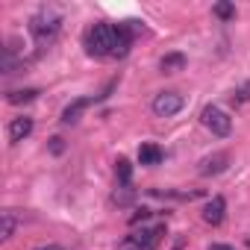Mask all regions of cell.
<instances>
[{
	"label": "cell",
	"instance_id": "obj_9",
	"mask_svg": "<svg viewBox=\"0 0 250 250\" xmlns=\"http://www.w3.org/2000/svg\"><path fill=\"white\" fill-rule=\"evenodd\" d=\"M186 65H188V59L183 53H165L159 59V71L162 74H180V71H186Z\"/></svg>",
	"mask_w": 250,
	"mask_h": 250
},
{
	"label": "cell",
	"instance_id": "obj_18",
	"mask_svg": "<svg viewBox=\"0 0 250 250\" xmlns=\"http://www.w3.org/2000/svg\"><path fill=\"white\" fill-rule=\"evenodd\" d=\"M147 218H150V209L142 206V209H136V215H130V224L136 227V224H142V221H147Z\"/></svg>",
	"mask_w": 250,
	"mask_h": 250
},
{
	"label": "cell",
	"instance_id": "obj_1",
	"mask_svg": "<svg viewBox=\"0 0 250 250\" xmlns=\"http://www.w3.org/2000/svg\"><path fill=\"white\" fill-rule=\"evenodd\" d=\"M85 50L94 59H106L115 53V24H94L85 33Z\"/></svg>",
	"mask_w": 250,
	"mask_h": 250
},
{
	"label": "cell",
	"instance_id": "obj_3",
	"mask_svg": "<svg viewBox=\"0 0 250 250\" xmlns=\"http://www.w3.org/2000/svg\"><path fill=\"white\" fill-rule=\"evenodd\" d=\"M162 232H165L162 224H159V227H142V229H136L133 235L124 238V241L118 244V250H156Z\"/></svg>",
	"mask_w": 250,
	"mask_h": 250
},
{
	"label": "cell",
	"instance_id": "obj_19",
	"mask_svg": "<svg viewBox=\"0 0 250 250\" xmlns=\"http://www.w3.org/2000/svg\"><path fill=\"white\" fill-rule=\"evenodd\" d=\"M62 150H65V142H62L59 136H53V139H50V153H56V156H59Z\"/></svg>",
	"mask_w": 250,
	"mask_h": 250
},
{
	"label": "cell",
	"instance_id": "obj_13",
	"mask_svg": "<svg viewBox=\"0 0 250 250\" xmlns=\"http://www.w3.org/2000/svg\"><path fill=\"white\" fill-rule=\"evenodd\" d=\"M36 97H39V88H18V91H9V94H6V100H9L12 106L30 103V100H36Z\"/></svg>",
	"mask_w": 250,
	"mask_h": 250
},
{
	"label": "cell",
	"instance_id": "obj_14",
	"mask_svg": "<svg viewBox=\"0 0 250 250\" xmlns=\"http://www.w3.org/2000/svg\"><path fill=\"white\" fill-rule=\"evenodd\" d=\"M115 177H118V183H121V186H130V180H133V165L124 159V156L115 162Z\"/></svg>",
	"mask_w": 250,
	"mask_h": 250
},
{
	"label": "cell",
	"instance_id": "obj_4",
	"mask_svg": "<svg viewBox=\"0 0 250 250\" xmlns=\"http://www.w3.org/2000/svg\"><path fill=\"white\" fill-rule=\"evenodd\" d=\"M200 124H203L212 136H218V139H227L229 130H232V118H229L221 106H206V109L200 112Z\"/></svg>",
	"mask_w": 250,
	"mask_h": 250
},
{
	"label": "cell",
	"instance_id": "obj_17",
	"mask_svg": "<svg viewBox=\"0 0 250 250\" xmlns=\"http://www.w3.org/2000/svg\"><path fill=\"white\" fill-rule=\"evenodd\" d=\"M232 100H235V103H250V83H244V85L232 94Z\"/></svg>",
	"mask_w": 250,
	"mask_h": 250
},
{
	"label": "cell",
	"instance_id": "obj_2",
	"mask_svg": "<svg viewBox=\"0 0 250 250\" xmlns=\"http://www.w3.org/2000/svg\"><path fill=\"white\" fill-rule=\"evenodd\" d=\"M59 30H62V18L56 12H50V9H42V12H36L30 18V33H33V39L42 47L44 44H53L56 36H59Z\"/></svg>",
	"mask_w": 250,
	"mask_h": 250
},
{
	"label": "cell",
	"instance_id": "obj_10",
	"mask_svg": "<svg viewBox=\"0 0 250 250\" xmlns=\"http://www.w3.org/2000/svg\"><path fill=\"white\" fill-rule=\"evenodd\" d=\"M88 97H80V100H74V103H68L65 109H62V124H77L80 121V115L88 109Z\"/></svg>",
	"mask_w": 250,
	"mask_h": 250
},
{
	"label": "cell",
	"instance_id": "obj_22",
	"mask_svg": "<svg viewBox=\"0 0 250 250\" xmlns=\"http://www.w3.org/2000/svg\"><path fill=\"white\" fill-rule=\"evenodd\" d=\"M174 250H183V244H174Z\"/></svg>",
	"mask_w": 250,
	"mask_h": 250
},
{
	"label": "cell",
	"instance_id": "obj_5",
	"mask_svg": "<svg viewBox=\"0 0 250 250\" xmlns=\"http://www.w3.org/2000/svg\"><path fill=\"white\" fill-rule=\"evenodd\" d=\"M183 106H186V100H183L180 91H159V94L153 97V103H150V109H153L156 118H171V115H177Z\"/></svg>",
	"mask_w": 250,
	"mask_h": 250
},
{
	"label": "cell",
	"instance_id": "obj_8",
	"mask_svg": "<svg viewBox=\"0 0 250 250\" xmlns=\"http://www.w3.org/2000/svg\"><path fill=\"white\" fill-rule=\"evenodd\" d=\"M227 165H229V156H227V153H212V156H206V159H200V165H197V171H200L203 177H215V174H221V171H227Z\"/></svg>",
	"mask_w": 250,
	"mask_h": 250
},
{
	"label": "cell",
	"instance_id": "obj_15",
	"mask_svg": "<svg viewBox=\"0 0 250 250\" xmlns=\"http://www.w3.org/2000/svg\"><path fill=\"white\" fill-rule=\"evenodd\" d=\"M112 200H115L118 206H127V203L133 200V188H130V186H121V188L112 194Z\"/></svg>",
	"mask_w": 250,
	"mask_h": 250
},
{
	"label": "cell",
	"instance_id": "obj_12",
	"mask_svg": "<svg viewBox=\"0 0 250 250\" xmlns=\"http://www.w3.org/2000/svg\"><path fill=\"white\" fill-rule=\"evenodd\" d=\"M15 227H18V218H15V212H12V209H6L3 215H0V238L9 241V238L15 235Z\"/></svg>",
	"mask_w": 250,
	"mask_h": 250
},
{
	"label": "cell",
	"instance_id": "obj_11",
	"mask_svg": "<svg viewBox=\"0 0 250 250\" xmlns=\"http://www.w3.org/2000/svg\"><path fill=\"white\" fill-rule=\"evenodd\" d=\"M139 162L147 165V168H153V165L162 162V150H159L156 145H142V147H139Z\"/></svg>",
	"mask_w": 250,
	"mask_h": 250
},
{
	"label": "cell",
	"instance_id": "obj_16",
	"mask_svg": "<svg viewBox=\"0 0 250 250\" xmlns=\"http://www.w3.org/2000/svg\"><path fill=\"white\" fill-rule=\"evenodd\" d=\"M212 12H215L221 21H229V18L235 15V6H232V3H215V6H212Z\"/></svg>",
	"mask_w": 250,
	"mask_h": 250
},
{
	"label": "cell",
	"instance_id": "obj_6",
	"mask_svg": "<svg viewBox=\"0 0 250 250\" xmlns=\"http://www.w3.org/2000/svg\"><path fill=\"white\" fill-rule=\"evenodd\" d=\"M33 118H27V115H18V118H12L9 121V127H6V136H9V142L12 145H18V142H24L30 133H33Z\"/></svg>",
	"mask_w": 250,
	"mask_h": 250
},
{
	"label": "cell",
	"instance_id": "obj_21",
	"mask_svg": "<svg viewBox=\"0 0 250 250\" xmlns=\"http://www.w3.org/2000/svg\"><path fill=\"white\" fill-rule=\"evenodd\" d=\"M209 250H232L229 244H209Z\"/></svg>",
	"mask_w": 250,
	"mask_h": 250
},
{
	"label": "cell",
	"instance_id": "obj_20",
	"mask_svg": "<svg viewBox=\"0 0 250 250\" xmlns=\"http://www.w3.org/2000/svg\"><path fill=\"white\" fill-rule=\"evenodd\" d=\"M36 250H65V247H59V244H39Z\"/></svg>",
	"mask_w": 250,
	"mask_h": 250
},
{
	"label": "cell",
	"instance_id": "obj_7",
	"mask_svg": "<svg viewBox=\"0 0 250 250\" xmlns=\"http://www.w3.org/2000/svg\"><path fill=\"white\" fill-rule=\"evenodd\" d=\"M224 215H227V200H224L221 194H215V197L203 206V221H206L209 227H218V224L224 221Z\"/></svg>",
	"mask_w": 250,
	"mask_h": 250
}]
</instances>
